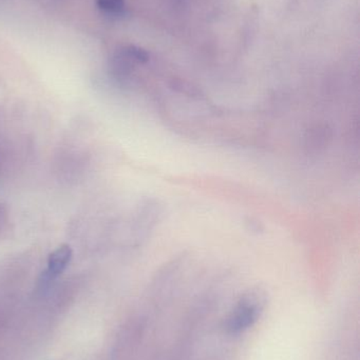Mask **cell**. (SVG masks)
<instances>
[{"mask_svg":"<svg viewBox=\"0 0 360 360\" xmlns=\"http://www.w3.org/2000/svg\"><path fill=\"white\" fill-rule=\"evenodd\" d=\"M263 309L264 300L259 293L251 292L245 294L224 319L222 326L224 332L228 335H240L257 323Z\"/></svg>","mask_w":360,"mask_h":360,"instance_id":"6da1fadb","label":"cell"},{"mask_svg":"<svg viewBox=\"0 0 360 360\" xmlns=\"http://www.w3.org/2000/svg\"><path fill=\"white\" fill-rule=\"evenodd\" d=\"M72 256L73 252L68 245H59L49 255L46 270L42 273L38 281L40 289L48 287L59 275L63 274V271L69 266Z\"/></svg>","mask_w":360,"mask_h":360,"instance_id":"7a4b0ae2","label":"cell"},{"mask_svg":"<svg viewBox=\"0 0 360 360\" xmlns=\"http://www.w3.org/2000/svg\"><path fill=\"white\" fill-rule=\"evenodd\" d=\"M97 6L109 16H120L125 12V0H97Z\"/></svg>","mask_w":360,"mask_h":360,"instance_id":"3957f363","label":"cell"},{"mask_svg":"<svg viewBox=\"0 0 360 360\" xmlns=\"http://www.w3.org/2000/svg\"><path fill=\"white\" fill-rule=\"evenodd\" d=\"M1 168H2V160H1V153H0V174H1Z\"/></svg>","mask_w":360,"mask_h":360,"instance_id":"277c9868","label":"cell"}]
</instances>
